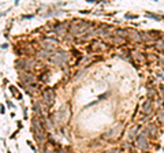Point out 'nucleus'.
Segmentation results:
<instances>
[{"instance_id":"1","label":"nucleus","mask_w":164,"mask_h":153,"mask_svg":"<svg viewBox=\"0 0 164 153\" xmlns=\"http://www.w3.org/2000/svg\"><path fill=\"white\" fill-rule=\"evenodd\" d=\"M88 29V23L86 22H81L79 25H74L73 27H71V32L74 33V34H81L84 30H86Z\"/></svg>"},{"instance_id":"2","label":"nucleus","mask_w":164,"mask_h":153,"mask_svg":"<svg viewBox=\"0 0 164 153\" xmlns=\"http://www.w3.org/2000/svg\"><path fill=\"white\" fill-rule=\"evenodd\" d=\"M42 96H44V100L48 103V104H51L52 101H54V92H52V90H45L44 93H42Z\"/></svg>"},{"instance_id":"3","label":"nucleus","mask_w":164,"mask_h":153,"mask_svg":"<svg viewBox=\"0 0 164 153\" xmlns=\"http://www.w3.org/2000/svg\"><path fill=\"white\" fill-rule=\"evenodd\" d=\"M67 59V56H66V53H59V55H56V56H54L52 57V62H55V63H62V62H64Z\"/></svg>"},{"instance_id":"4","label":"nucleus","mask_w":164,"mask_h":153,"mask_svg":"<svg viewBox=\"0 0 164 153\" xmlns=\"http://www.w3.org/2000/svg\"><path fill=\"white\" fill-rule=\"evenodd\" d=\"M23 79L26 81L27 83H30V82H33V81H34V78H33V75H30V74H26V75H23Z\"/></svg>"},{"instance_id":"5","label":"nucleus","mask_w":164,"mask_h":153,"mask_svg":"<svg viewBox=\"0 0 164 153\" xmlns=\"http://www.w3.org/2000/svg\"><path fill=\"white\" fill-rule=\"evenodd\" d=\"M138 145L141 148H145V138H144V135H141L138 138Z\"/></svg>"},{"instance_id":"6","label":"nucleus","mask_w":164,"mask_h":153,"mask_svg":"<svg viewBox=\"0 0 164 153\" xmlns=\"http://www.w3.org/2000/svg\"><path fill=\"white\" fill-rule=\"evenodd\" d=\"M56 32L59 33V34H63V33L66 32V25H62V26H59L56 29Z\"/></svg>"},{"instance_id":"7","label":"nucleus","mask_w":164,"mask_h":153,"mask_svg":"<svg viewBox=\"0 0 164 153\" xmlns=\"http://www.w3.org/2000/svg\"><path fill=\"white\" fill-rule=\"evenodd\" d=\"M131 34H133V38H134V40H136V41H139V40H141V37H139V36H138V33H136V32H133V33H131Z\"/></svg>"},{"instance_id":"8","label":"nucleus","mask_w":164,"mask_h":153,"mask_svg":"<svg viewBox=\"0 0 164 153\" xmlns=\"http://www.w3.org/2000/svg\"><path fill=\"white\" fill-rule=\"evenodd\" d=\"M105 153H115V150H109V152H105Z\"/></svg>"}]
</instances>
